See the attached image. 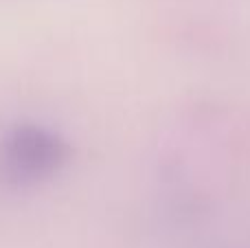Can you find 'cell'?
Returning <instances> with one entry per match:
<instances>
[{
  "mask_svg": "<svg viewBox=\"0 0 250 248\" xmlns=\"http://www.w3.org/2000/svg\"><path fill=\"white\" fill-rule=\"evenodd\" d=\"M60 161V149L51 136L42 132H22L11 147V163L24 174H42Z\"/></svg>",
  "mask_w": 250,
  "mask_h": 248,
  "instance_id": "obj_1",
  "label": "cell"
}]
</instances>
